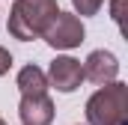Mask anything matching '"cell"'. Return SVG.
<instances>
[{
  "mask_svg": "<svg viewBox=\"0 0 128 125\" xmlns=\"http://www.w3.org/2000/svg\"><path fill=\"white\" fill-rule=\"evenodd\" d=\"M57 0H15L9 15V33L21 42L39 39L57 15Z\"/></svg>",
  "mask_w": 128,
  "mask_h": 125,
  "instance_id": "cell-1",
  "label": "cell"
},
{
  "mask_svg": "<svg viewBox=\"0 0 128 125\" xmlns=\"http://www.w3.org/2000/svg\"><path fill=\"white\" fill-rule=\"evenodd\" d=\"M128 110V86L125 84H104L86 101V119L90 125H125Z\"/></svg>",
  "mask_w": 128,
  "mask_h": 125,
  "instance_id": "cell-2",
  "label": "cell"
},
{
  "mask_svg": "<svg viewBox=\"0 0 128 125\" xmlns=\"http://www.w3.org/2000/svg\"><path fill=\"white\" fill-rule=\"evenodd\" d=\"M42 36H45V42H48L51 48L68 51V48H74V45L84 42V24H80V18L72 15V12H57L54 21L48 24V30L42 33Z\"/></svg>",
  "mask_w": 128,
  "mask_h": 125,
  "instance_id": "cell-3",
  "label": "cell"
},
{
  "mask_svg": "<svg viewBox=\"0 0 128 125\" xmlns=\"http://www.w3.org/2000/svg\"><path fill=\"white\" fill-rule=\"evenodd\" d=\"M45 78L60 92H74L80 86V80H84V66H80V60H74V57H57V60L51 62V68H48Z\"/></svg>",
  "mask_w": 128,
  "mask_h": 125,
  "instance_id": "cell-4",
  "label": "cell"
},
{
  "mask_svg": "<svg viewBox=\"0 0 128 125\" xmlns=\"http://www.w3.org/2000/svg\"><path fill=\"white\" fill-rule=\"evenodd\" d=\"M116 74H119V62H116V57L110 51H92L86 57V62H84V78L98 84V86L113 84Z\"/></svg>",
  "mask_w": 128,
  "mask_h": 125,
  "instance_id": "cell-5",
  "label": "cell"
},
{
  "mask_svg": "<svg viewBox=\"0 0 128 125\" xmlns=\"http://www.w3.org/2000/svg\"><path fill=\"white\" fill-rule=\"evenodd\" d=\"M18 116L24 125H51L54 122V101L48 95H21Z\"/></svg>",
  "mask_w": 128,
  "mask_h": 125,
  "instance_id": "cell-6",
  "label": "cell"
},
{
  "mask_svg": "<svg viewBox=\"0 0 128 125\" xmlns=\"http://www.w3.org/2000/svg\"><path fill=\"white\" fill-rule=\"evenodd\" d=\"M18 90L21 95H48V78L39 66H24L18 72Z\"/></svg>",
  "mask_w": 128,
  "mask_h": 125,
  "instance_id": "cell-7",
  "label": "cell"
},
{
  "mask_svg": "<svg viewBox=\"0 0 128 125\" xmlns=\"http://www.w3.org/2000/svg\"><path fill=\"white\" fill-rule=\"evenodd\" d=\"M72 3H74V9H78L80 15H96L104 0H72Z\"/></svg>",
  "mask_w": 128,
  "mask_h": 125,
  "instance_id": "cell-8",
  "label": "cell"
},
{
  "mask_svg": "<svg viewBox=\"0 0 128 125\" xmlns=\"http://www.w3.org/2000/svg\"><path fill=\"white\" fill-rule=\"evenodd\" d=\"M122 6H125V0H113V3H110V18H113L119 27H122Z\"/></svg>",
  "mask_w": 128,
  "mask_h": 125,
  "instance_id": "cell-9",
  "label": "cell"
},
{
  "mask_svg": "<svg viewBox=\"0 0 128 125\" xmlns=\"http://www.w3.org/2000/svg\"><path fill=\"white\" fill-rule=\"evenodd\" d=\"M9 66H12V54H9L6 48H0V74H6Z\"/></svg>",
  "mask_w": 128,
  "mask_h": 125,
  "instance_id": "cell-10",
  "label": "cell"
},
{
  "mask_svg": "<svg viewBox=\"0 0 128 125\" xmlns=\"http://www.w3.org/2000/svg\"><path fill=\"white\" fill-rule=\"evenodd\" d=\"M0 125H6V122H3V119H0Z\"/></svg>",
  "mask_w": 128,
  "mask_h": 125,
  "instance_id": "cell-11",
  "label": "cell"
},
{
  "mask_svg": "<svg viewBox=\"0 0 128 125\" xmlns=\"http://www.w3.org/2000/svg\"><path fill=\"white\" fill-rule=\"evenodd\" d=\"M125 125H128V122H125Z\"/></svg>",
  "mask_w": 128,
  "mask_h": 125,
  "instance_id": "cell-12",
  "label": "cell"
}]
</instances>
